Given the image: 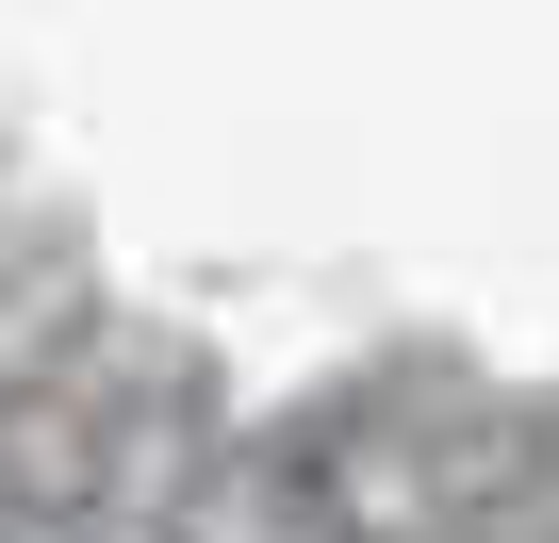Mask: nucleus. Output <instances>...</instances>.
Listing matches in <instances>:
<instances>
[]
</instances>
